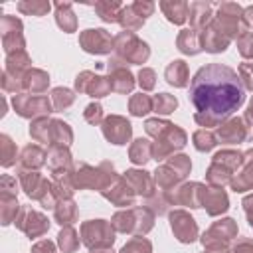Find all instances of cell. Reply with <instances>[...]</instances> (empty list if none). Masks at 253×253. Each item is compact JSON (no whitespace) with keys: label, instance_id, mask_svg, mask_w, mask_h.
Here are the masks:
<instances>
[{"label":"cell","instance_id":"cell-49","mask_svg":"<svg viewBox=\"0 0 253 253\" xmlns=\"http://www.w3.org/2000/svg\"><path fill=\"white\" fill-rule=\"evenodd\" d=\"M237 51L241 53V57L253 59V32L247 30L237 38Z\"/></svg>","mask_w":253,"mask_h":253},{"label":"cell","instance_id":"cell-54","mask_svg":"<svg viewBox=\"0 0 253 253\" xmlns=\"http://www.w3.org/2000/svg\"><path fill=\"white\" fill-rule=\"evenodd\" d=\"M237 75H239L243 87L253 91V63H241L237 69Z\"/></svg>","mask_w":253,"mask_h":253},{"label":"cell","instance_id":"cell-57","mask_svg":"<svg viewBox=\"0 0 253 253\" xmlns=\"http://www.w3.org/2000/svg\"><path fill=\"white\" fill-rule=\"evenodd\" d=\"M241 119H243V125L247 128V140H253V99H251V103H249V107Z\"/></svg>","mask_w":253,"mask_h":253},{"label":"cell","instance_id":"cell-35","mask_svg":"<svg viewBox=\"0 0 253 253\" xmlns=\"http://www.w3.org/2000/svg\"><path fill=\"white\" fill-rule=\"evenodd\" d=\"M47 166L51 172H65L71 168V154L63 146H49L47 150Z\"/></svg>","mask_w":253,"mask_h":253},{"label":"cell","instance_id":"cell-44","mask_svg":"<svg viewBox=\"0 0 253 253\" xmlns=\"http://www.w3.org/2000/svg\"><path fill=\"white\" fill-rule=\"evenodd\" d=\"M176 107H178V101L170 93H158L152 99V111L158 113V115H170Z\"/></svg>","mask_w":253,"mask_h":253},{"label":"cell","instance_id":"cell-9","mask_svg":"<svg viewBox=\"0 0 253 253\" xmlns=\"http://www.w3.org/2000/svg\"><path fill=\"white\" fill-rule=\"evenodd\" d=\"M237 237V223L231 217L215 221L204 235H202V245L210 251H227V245Z\"/></svg>","mask_w":253,"mask_h":253},{"label":"cell","instance_id":"cell-5","mask_svg":"<svg viewBox=\"0 0 253 253\" xmlns=\"http://www.w3.org/2000/svg\"><path fill=\"white\" fill-rule=\"evenodd\" d=\"M210 26L221 32L227 40H237L243 32H247L243 26V8L237 2H221Z\"/></svg>","mask_w":253,"mask_h":253},{"label":"cell","instance_id":"cell-23","mask_svg":"<svg viewBox=\"0 0 253 253\" xmlns=\"http://www.w3.org/2000/svg\"><path fill=\"white\" fill-rule=\"evenodd\" d=\"M125 178L126 182L132 186V190L136 192V196H142V198H152L154 196V178L150 176V172L146 170H126L125 172Z\"/></svg>","mask_w":253,"mask_h":253},{"label":"cell","instance_id":"cell-46","mask_svg":"<svg viewBox=\"0 0 253 253\" xmlns=\"http://www.w3.org/2000/svg\"><path fill=\"white\" fill-rule=\"evenodd\" d=\"M2 223L4 225H8V223H12V221H16V217H18V213H20V204H18V200H16V196H4L2 194Z\"/></svg>","mask_w":253,"mask_h":253},{"label":"cell","instance_id":"cell-59","mask_svg":"<svg viewBox=\"0 0 253 253\" xmlns=\"http://www.w3.org/2000/svg\"><path fill=\"white\" fill-rule=\"evenodd\" d=\"M231 253H253V239H247V237L237 239Z\"/></svg>","mask_w":253,"mask_h":253},{"label":"cell","instance_id":"cell-53","mask_svg":"<svg viewBox=\"0 0 253 253\" xmlns=\"http://www.w3.org/2000/svg\"><path fill=\"white\" fill-rule=\"evenodd\" d=\"M83 117H85V121H87L89 125H99V123L105 121V119H103V107H101L99 103H91V105H87Z\"/></svg>","mask_w":253,"mask_h":253},{"label":"cell","instance_id":"cell-11","mask_svg":"<svg viewBox=\"0 0 253 253\" xmlns=\"http://www.w3.org/2000/svg\"><path fill=\"white\" fill-rule=\"evenodd\" d=\"M186 140H188L186 132H184L180 126L170 125V126L156 138V142H152V158H154L156 162L170 158V154H172L174 150L184 148Z\"/></svg>","mask_w":253,"mask_h":253},{"label":"cell","instance_id":"cell-13","mask_svg":"<svg viewBox=\"0 0 253 253\" xmlns=\"http://www.w3.org/2000/svg\"><path fill=\"white\" fill-rule=\"evenodd\" d=\"M206 186L200 182H190V184H182L180 188H176L172 194L166 192L170 206H190V208H202L204 202V194H206Z\"/></svg>","mask_w":253,"mask_h":253},{"label":"cell","instance_id":"cell-30","mask_svg":"<svg viewBox=\"0 0 253 253\" xmlns=\"http://www.w3.org/2000/svg\"><path fill=\"white\" fill-rule=\"evenodd\" d=\"M176 45L182 53L186 55H196L202 51V40H200V32L192 30V28H186L178 34L176 38Z\"/></svg>","mask_w":253,"mask_h":253},{"label":"cell","instance_id":"cell-60","mask_svg":"<svg viewBox=\"0 0 253 253\" xmlns=\"http://www.w3.org/2000/svg\"><path fill=\"white\" fill-rule=\"evenodd\" d=\"M32 253H57V251H55V245L49 239H43V241H40L32 247Z\"/></svg>","mask_w":253,"mask_h":253},{"label":"cell","instance_id":"cell-41","mask_svg":"<svg viewBox=\"0 0 253 253\" xmlns=\"http://www.w3.org/2000/svg\"><path fill=\"white\" fill-rule=\"evenodd\" d=\"M57 243H59V249H61L63 253H73V251H77V247H79L77 231H75L71 225H65V227L59 231V235H57Z\"/></svg>","mask_w":253,"mask_h":253},{"label":"cell","instance_id":"cell-47","mask_svg":"<svg viewBox=\"0 0 253 253\" xmlns=\"http://www.w3.org/2000/svg\"><path fill=\"white\" fill-rule=\"evenodd\" d=\"M192 138H194V146H196V150H200V152H208V150H211V148L217 144L215 134L210 132L208 128H200V130H196Z\"/></svg>","mask_w":253,"mask_h":253},{"label":"cell","instance_id":"cell-28","mask_svg":"<svg viewBox=\"0 0 253 253\" xmlns=\"http://www.w3.org/2000/svg\"><path fill=\"white\" fill-rule=\"evenodd\" d=\"M53 8H55L57 26L67 34L77 32V18H75V12H73V4L71 2H55Z\"/></svg>","mask_w":253,"mask_h":253},{"label":"cell","instance_id":"cell-29","mask_svg":"<svg viewBox=\"0 0 253 253\" xmlns=\"http://www.w3.org/2000/svg\"><path fill=\"white\" fill-rule=\"evenodd\" d=\"M47 85H49V75L42 69H30L22 75V89L32 91V95L43 93Z\"/></svg>","mask_w":253,"mask_h":253},{"label":"cell","instance_id":"cell-7","mask_svg":"<svg viewBox=\"0 0 253 253\" xmlns=\"http://www.w3.org/2000/svg\"><path fill=\"white\" fill-rule=\"evenodd\" d=\"M190 168H192V162L186 154H176V156H170L166 164L158 166L156 172H154V182L164 190V192H170V188H174L178 182H182L188 174H190Z\"/></svg>","mask_w":253,"mask_h":253},{"label":"cell","instance_id":"cell-20","mask_svg":"<svg viewBox=\"0 0 253 253\" xmlns=\"http://www.w3.org/2000/svg\"><path fill=\"white\" fill-rule=\"evenodd\" d=\"M103 198H107L111 204H115V206H121V208H125V206H132V202H134V196H136V192L132 190V186L126 182V178L125 176H117L103 192Z\"/></svg>","mask_w":253,"mask_h":253},{"label":"cell","instance_id":"cell-27","mask_svg":"<svg viewBox=\"0 0 253 253\" xmlns=\"http://www.w3.org/2000/svg\"><path fill=\"white\" fill-rule=\"evenodd\" d=\"M158 6L162 10V14L166 16V20L176 24V26H182L188 20V2H182V0H162Z\"/></svg>","mask_w":253,"mask_h":253},{"label":"cell","instance_id":"cell-61","mask_svg":"<svg viewBox=\"0 0 253 253\" xmlns=\"http://www.w3.org/2000/svg\"><path fill=\"white\" fill-rule=\"evenodd\" d=\"M243 211H245V215H247L249 225L253 227V194H249V196L243 198Z\"/></svg>","mask_w":253,"mask_h":253},{"label":"cell","instance_id":"cell-56","mask_svg":"<svg viewBox=\"0 0 253 253\" xmlns=\"http://www.w3.org/2000/svg\"><path fill=\"white\" fill-rule=\"evenodd\" d=\"M132 8L146 20L148 16H152V12H154V8H156V4L154 2H148V0H136V2H132Z\"/></svg>","mask_w":253,"mask_h":253},{"label":"cell","instance_id":"cell-64","mask_svg":"<svg viewBox=\"0 0 253 253\" xmlns=\"http://www.w3.org/2000/svg\"><path fill=\"white\" fill-rule=\"evenodd\" d=\"M206 253H227V251H210V249H208Z\"/></svg>","mask_w":253,"mask_h":253},{"label":"cell","instance_id":"cell-42","mask_svg":"<svg viewBox=\"0 0 253 253\" xmlns=\"http://www.w3.org/2000/svg\"><path fill=\"white\" fill-rule=\"evenodd\" d=\"M128 111H130L132 117H144L152 111V99L144 93L132 95L130 101H128Z\"/></svg>","mask_w":253,"mask_h":253},{"label":"cell","instance_id":"cell-12","mask_svg":"<svg viewBox=\"0 0 253 253\" xmlns=\"http://www.w3.org/2000/svg\"><path fill=\"white\" fill-rule=\"evenodd\" d=\"M79 45L93 55H107L115 49V38L103 28H89L79 34Z\"/></svg>","mask_w":253,"mask_h":253},{"label":"cell","instance_id":"cell-25","mask_svg":"<svg viewBox=\"0 0 253 253\" xmlns=\"http://www.w3.org/2000/svg\"><path fill=\"white\" fill-rule=\"evenodd\" d=\"M202 206L206 208V211L210 215H219L223 211H227L229 208V200H227V194L223 188H208L206 194H204V202Z\"/></svg>","mask_w":253,"mask_h":253},{"label":"cell","instance_id":"cell-50","mask_svg":"<svg viewBox=\"0 0 253 253\" xmlns=\"http://www.w3.org/2000/svg\"><path fill=\"white\" fill-rule=\"evenodd\" d=\"M16 162V146L8 134H2V166H12Z\"/></svg>","mask_w":253,"mask_h":253},{"label":"cell","instance_id":"cell-36","mask_svg":"<svg viewBox=\"0 0 253 253\" xmlns=\"http://www.w3.org/2000/svg\"><path fill=\"white\" fill-rule=\"evenodd\" d=\"M93 8H95L97 16L103 22H107V24L119 22L121 12H123V4L121 2H115V0H99V2L93 4Z\"/></svg>","mask_w":253,"mask_h":253},{"label":"cell","instance_id":"cell-31","mask_svg":"<svg viewBox=\"0 0 253 253\" xmlns=\"http://www.w3.org/2000/svg\"><path fill=\"white\" fill-rule=\"evenodd\" d=\"M164 77H166V81H168L170 85H174V87H186L188 81H190V71H188L186 61L174 59V61L166 67Z\"/></svg>","mask_w":253,"mask_h":253},{"label":"cell","instance_id":"cell-45","mask_svg":"<svg viewBox=\"0 0 253 253\" xmlns=\"http://www.w3.org/2000/svg\"><path fill=\"white\" fill-rule=\"evenodd\" d=\"M49 128H51V121L47 117H40V119H36L32 123L30 134L38 142H49Z\"/></svg>","mask_w":253,"mask_h":253},{"label":"cell","instance_id":"cell-33","mask_svg":"<svg viewBox=\"0 0 253 253\" xmlns=\"http://www.w3.org/2000/svg\"><path fill=\"white\" fill-rule=\"evenodd\" d=\"M30 63H32V59H30L28 51L26 49H20V51L8 53V57H6V69L4 71L10 73V75H14V77H22L26 71H30L28 69Z\"/></svg>","mask_w":253,"mask_h":253},{"label":"cell","instance_id":"cell-37","mask_svg":"<svg viewBox=\"0 0 253 253\" xmlns=\"http://www.w3.org/2000/svg\"><path fill=\"white\" fill-rule=\"evenodd\" d=\"M77 206L73 200H59V204L53 208V217L59 225H71L73 221H77Z\"/></svg>","mask_w":253,"mask_h":253},{"label":"cell","instance_id":"cell-14","mask_svg":"<svg viewBox=\"0 0 253 253\" xmlns=\"http://www.w3.org/2000/svg\"><path fill=\"white\" fill-rule=\"evenodd\" d=\"M0 32H2V45L6 53H14L24 49V34H22V22L16 16H2L0 22Z\"/></svg>","mask_w":253,"mask_h":253},{"label":"cell","instance_id":"cell-2","mask_svg":"<svg viewBox=\"0 0 253 253\" xmlns=\"http://www.w3.org/2000/svg\"><path fill=\"white\" fill-rule=\"evenodd\" d=\"M243 164V152L239 150H219L213 154L211 164L206 172V180L211 188H223L231 184L233 172H237Z\"/></svg>","mask_w":253,"mask_h":253},{"label":"cell","instance_id":"cell-4","mask_svg":"<svg viewBox=\"0 0 253 253\" xmlns=\"http://www.w3.org/2000/svg\"><path fill=\"white\" fill-rule=\"evenodd\" d=\"M115 231L144 235L154 225V211L150 208H130L125 211H117L111 219Z\"/></svg>","mask_w":253,"mask_h":253},{"label":"cell","instance_id":"cell-17","mask_svg":"<svg viewBox=\"0 0 253 253\" xmlns=\"http://www.w3.org/2000/svg\"><path fill=\"white\" fill-rule=\"evenodd\" d=\"M107 71H109V83L111 89L115 93H130L134 87V77L128 71L126 63L123 59H119L117 55L107 63Z\"/></svg>","mask_w":253,"mask_h":253},{"label":"cell","instance_id":"cell-39","mask_svg":"<svg viewBox=\"0 0 253 253\" xmlns=\"http://www.w3.org/2000/svg\"><path fill=\"white\" fill-rule=\"evenodd\" d=\"M144 18L132 8V4L128 6H123V12H121V18H119V24L125 28V32H136L144 26Z\"/></svg>","mask_w":253,"mask_h":253},{"label":"cell","instance_id":"cell-55","mask_svg":"<svg viewBox=\"0 0 253 253\" xmlns=\"http://www.w3.org/2000/svg\"><path fill=\"white\" fill-rule=\"evenodd\" d=\"M168 206H170V200H168V196H166V192H164V194L160 196V200H158L156 196H152L146 208H150V210H152L154 213H158V215H162V213H166V210H168Z\"/></svg>","mask_w":253,"mask_h":253},{"label":"cell","instance_id":"cell-19","mask_svg":"<svg viewBox=\"0 0 253 253\" xmlns=\"http://www.w3.org/2000/svg\"><path fill=\"white\" fill-rule=\"evenodd\" d=\"M101 128H103V134L109 142L113 144H126L132 136V126L130 123L125 119V117H119V115H111L107 117L103 123H101Z\"/></svg>","mask_w":253,"mask_h":253},{"label":"cell","instance_id":"cell-8","mask_svg":"<svg viewBox=\"0 0 253 253\" xmlns=\"http://www.w3.org/2000/svg\"><path fill=\"white\" fill-rule=\"evenodd\" d=\"M81 243L89 249L111 247L115 243V227L105 219H89L81 223Z\"/></svg>","mask_w":253,"mask_h":253},{"label":"cell","instance_id":"cell-6","mask_svg":"<svg viewBox=\"0 0 253 253\" xmlns=\"http://www.w3.org/2000/svg\"><path fill=\"white\" fill-rule=\"evenodd\" d=\"M115 53L125 63H144L150 55V47L134 32H121L115 36Z\"/></svg>","mask_w":253,"mask_h":253},{"label":"cell","instance_id":"cell-48","mask_svg":"<svg viewBox=\"0 0 253 253\" xmlns=\"http://www.w3.org/2000/svg\"><path fill=\"white\" fill-rule=\"evenodd\" d=\"M119 253H152V243L146 237H134Z\"/></svg>","mask_w":253,"mask_h":253},{"label":"cell","instance_id":"cell-15","mask_svg":"<svg viewBox=\"0 0 253 253\" xmlns=\"http://www.w3.org/2000/svg\"><path fill=\"white\" fill-rule=\"evenodd\" d=\"M75 89L79 93H85L89 97H105L109 95L113 89H111V83H109V77H103V75H97L93 71H81L77 77H75Z\"/></svg>","mask_w":253,"mask_h":253},{"label":"cell","instance_id":"cell-63","mask_svg":"<svg viewBox=\"0 0 253 253\" xmlns=\"http://www.w3.org/2000/svg\"><path fill=\"white\" fill-rule=\"evenodd\" d=\"M91 253H115L111 247H99V249H91Z\"/></svg>","mask_w":253,"mask_h":253},{"label":"cell","instance_id":"cell-43","mask_svg":"<svg viewBox=\"0 0 253 253\" xmlns=\"http://www.w3.org/2000/svg\"><path fill=\"white\" fill-rule=\"evenodd\" d=\"M73 101H75V95L67 87H55L51 91V103H53L55 111H65L67 107L73 105Z\"/></svg>","mask_w":253,"mask_h":253},{"label":"cell","instance_id":"cell-38","mask_svg":"<svg viewBox=\"0 0 253 253\" xmlns=\"http://www.w3.org/2000/svg\"><path fill=\"white\" fill-rule=\"evenodd\" d=\"M152 158V142H148L146 138H136L128 150V160L132 164H146Z\"/></svg>","mask_w":253,"mask_h":253},{"label":"cell","instance_id":"cell-21","mask_svg":"<svg viewBox=\"0 0 253 253\" xmlns=\"http://www.w3.org/2000/svg\"><path fill=\"white\" fill-rule=\"evenodd\" d=\"M215 138L223 144H237V142L247 140V128L243 125V119L233 117V119H227L225 123H221L217 126Z\"/></svg>","mask_w":253,"mask_h":253},{"label":"cell","instance_id":"cell-52","mask_svg":"<svg viewBox=\"0 0 253 253\" xmlns=\"http://www.w3.org/2000/svg\"><path fill=\"white\" fill-rule=\"evenodd\" d=\"M138 85L142 87V91H152L156 85V73L150 67H142L138 71Z\"/></svg>","mask_w":253,"mask_h":253},{"label":"cell","instance_id":"cell-34","mask_svg":"<svg viewBox=\"0 0 253 253\" xmlns=\"http://www.w3.org/2000/svg\"><path fill=\"white\" fill-rule=\"evenodd\" d=\"M73 142V132L69 128L67 123L63 121H51V128H49V144L51 146H63L69 148V144Z\"/></svg>","mask_w":253,"mask_h":253},{"label":"cell","instance_id":"cell-18","mask_svg":"<svg viewBox=\"0 0 253 253\" xmlns=\"http://www.w3.org/2000/svg\"><path fill=\"white\" fill-rule=\"evenodd\" d=\"M16 225L32 239V237H40L49 229V221L43 213L32 210V208H22L18 217H16Z\"/></svg>","mask_w":253,"mask_h":253},{"label":"cell","instance_id":"cell-26","mask_svg":"<svg viewBox=\"0 0 253 253\" xmlns=\"http://www.w3.org/2000/svg\"><path fill=\"white\" fill-rule=\"evenodd\" d=\"M200 40H202V49H206L208 53H221L227 49L231 42L221 32H217L213 26H208L204 32H200Z\"/></svg>","mask_w":253,"mask_h":253},{"label":"cell","instance_id":"cell-10","mask_svg":"<svg viewBox=\"0 0 253 253\" xmlns=\"http://www.w3.org/2000/svg\"><path fill=\"white\" fill-rule=\"evenodd\" d=\"M12 105L16 113L24 119H40L53 111V103L45 95H30V93H18L12 99Z\"/></svg>","mask_w":253,"mask_h":253},{"label":"cell","instance_id":"cell-1","mask_svg":"<svg viewBox=\"0 0 253 253\" xmlns=\"http://www.w3.org/2000/svg\"><path fill=\"white\" fill-rule=\"evenodd\" d=\"M190 101L196 107L194 121L200 126H219L243 105L245 87L231 67L208 63L192 77Z\"/></svg>","mask_w":253,"mask_h":253},{"label":"cell","instance_id":"cell-24","mask_svg":"<svg viewBox=\"0 0 253 253\" xmlns=\"http://www.w3.org/2000/svg\"><path fill=\"white\" fill-rule=\"evenodd\" d=\"M231 188L235 192H247L253 188V148L243 152V164L239 172L231 180Z\"/></svg>","mask_w":253,"mask_h":253},{"label":"cell","instance_id":"cell-32","mask_svg":"<svg viewBox=\"0 0 253 253\" xmlns=\"http://www.w3.org/2000/svg\"><path fill=\"white\" fill-rule=\"evenodd\" d=\"M45 158H47V152H43L42 146L28 144V146H24V150L20 154V166L22 168H28V170H32V168L36 170V168H40V166L45 164Z\"/></svg>","mask_w":253,"mask_h":253},{"label":"cell","instance_id":"cell-16","mask_svg":"<svg viewBox=\"0 0 253 253\" xmlns=\"http://www.w3.org/2000/svg\"><path fill=\"white\" fill-rule=\"evenodd\" d=\"M170 227L174 231V237L180 241V243H192L196 241L198 237V225H196V219L184 211V210H174L170 211Z\"/></svg>","mask_w":253,"mask_h":253},{"label":"cell","instance_id":"cell-51","mask_svg":"<svg viewBox=\"0 0 253 253\" xmlns=\"http://www.w3.org/2000/svg\"><path fill=\"white\" fill-rule=\"evenodd\" d=\"M172 123H168V121H162V119H148L146 123H144V130H146V134H150V136H154V138H158L168 126H170Z\"/></svg>","mask_w":253,"mask_h":253},{"label":"cell","instance_id":"cell-22","mask_svg":"<svg viewBox=\"0 0 253 253\" xmlns=\"http://www.w3.org/2000/svg\"><path fill=\"white\" fill-rule=\"evenodd\" d=\"M213 4L211 2H190L188 4V20H190V28L196 32H204L210 22L213 20Z\"/></svg>","mask_w":253,"mask_h":253},{"label":"cell","instance_id":"cell-58","mask_svg":"<svg viewBox=\"0 0 253 253\" xmlns=\"http://www.w3.org/2000/svg\"><path fill=\"white\" fill-rule=\"evenodd\" d=\"M0 186H2V194L4 196H16V178H12V176H2V182H0Z\"/></svg>","mask_w":253,"mask_h":253},{"label":"cell","instance_id":"cell-62","mask_svg":"<svg viewBox=\"0 0 253 253\" xmlns=\"http://www.w3.org/2000/svg\"><path fill=\"white\" fill-rule=\"evenodd\" d=\"M243 26H245V30L253 28V4L243 8Z\"/></svg>","mask_w":253,"mask_h":253},{"label":"cell","instance_id":"cell-40","mask_svg":"<svg viewBox=\"0 0 253 253\" xmlns=\"http://www.w3.org/2000/svg\"><path fill=\"white\" fill-rule=\"evenodd\" d=\"M51 4L47 0H22L18 2V12L26 16H45L49 12Z\"/></svg>","mask_w":253,"mask_h":253},{"label":"cell","instance_id":"cell-3","mask_svg":"<svg viewBox=\"0 0 253 253\" xmlns=\"http://www.w3.org/2000/svg\"><path fill=\"white\" fill-rule=\"evenodd\" d=\"M117 176L119 174L115 172V166L111 162H101L97 168L81 162L73 170V184L79 190L87 188V190H99V192H103Z\"/></svg>","mask_w":253,"mask_h":253}]
</instances>
